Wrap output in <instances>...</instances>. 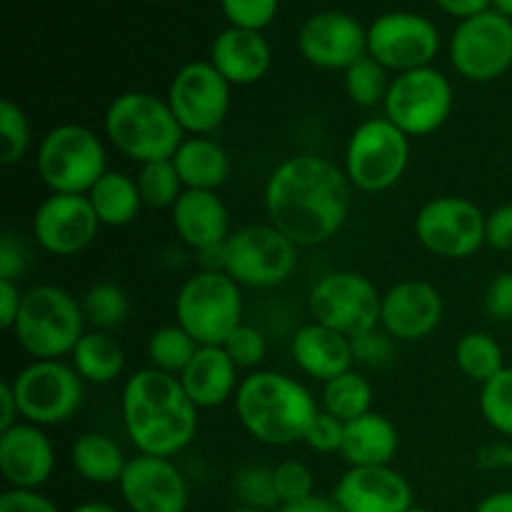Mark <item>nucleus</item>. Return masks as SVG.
<instances>
[{
  "mask_svg": "<svg viewBox=\"0 0 512 512\" xmlns=\"http://www.w3.org/2000/svg\"><path fill=\"white\" fill-rule=\"evenodd\" d=\"M353 185L340 165L320 155H293L265 183V213L298 248H315L343 230L353 205Z\"/></svg>",
  "mask_w": 512,
  "mask_h": 512,
  "instance_id": "f257e3e1",
  "label": "nucleus"
},
{
  "mask_svg": "<svg viewBox=\"0 0 512 512\" xmlns=\"http://www.w3.org/2000/svg\"><path fill=\"white\" fill-rule=\"evenodd\" d=\"M120 415L125 435L140 455L175 458L198 433V408L180 378L155 368L138 370L125 380Z\"/></svg>",
  "mask_w": 512,
  "mask_h": 512,
  "instance_id": "f03ea898",
  "label": "nucleus"
},
{
  "mask_svg": "<svg viewBox=\"0 0 512 512\" xmlns=\"http://www.w3.org/2000/svg\"><path fill=\"white\" fill-rule=\"evenodd\" d=\"M233 405L245 433L270 448L303 443L310 423L320 413L315 395L298 378L278 370L245 375Z\"/></svg>",
  "mask_w": 512,
  "mask_h": 512,
  "instance_id": "7ed1b4c3",
  "label": "nucleus"
},
{
  "mask_svg": "<svg viewBox=\"0 0 512 512\" xmlns=\"http://www.w3.org/2000/svg\"><path fill=\"white\" fill-rule=\"evenodd\" d=\"M103 130L108 143L138 165L170 160L188 138L168 100L145 90H128L110 100Z\"/></svg>",
  "mask_w": 512,
  "mask_h": 512,
  "instance_id": "20e7f679",
  "label": "nucleus"
},
{
  "mask_svg": "<svg viewBox=\"0 0 512 512\" xmlns=\"http://www.w3.org/2000/svg\"><path fill=\"white\" fill-rule=\"evenodd\" d=\"M15 343L33 360H60L85 335L83 305L58 285H35L25 290L13 330Z\"/></svg>",
  "mask_w": 512,
  "mask_h": 512,
  "instance_id": "39448f33",
  "label": "nucleus"
},
{
  "mask_svg": "<svg viewBox=\"0 0 512 512\" xmlns=\"http://www.w3.org/2000/svg\"><path fill=\"white\" fill-rule=\"evenodd\" d=\"M35 170L50 193L88 195L108 173V153L95 130L63 123L50 128L40 140Z\"/></svg>",
  "mask_w": 512,
  "mask_h": 512,
  "instance_id": "423d86ee",
  "label": "nucleus"
},
{
  "mask_svg": "<svg viewBox=\"0 0 512 512\" xmlns=\"http://www.w3.org/2000/svg\"><path fill=\"white\" fill-rule=\"evenodd\" d=\"M175 323L198 345H223L243 325V290L223 270H200L175 295Z\"/></svg>",
  "mask_w": 512,
  "mask_h": 512,
  "instance_id": "0eeeda50",
  "label": "nucleus"
},
{
  "mask_svg": "<svg viewBox=\"0 0 512 512\" xmlns=\"http://www.w3.org/2000/svg\"><path fill=\"white\" fill-rule=\"evenodd\" d=\"M410 165V138L388 118L355 125L345 145L343 170L360 193H385L403 180Z\"/></svg>",
  "mask_w": 512,
  "mask_h": 512,
  "instance_id": "6e6552de",
  "label": "nucleus"
},
{
  "mask_svg": "<svg viewBox=\"0 0 512 512\" xmlns=\"http://www.w3.org/2000/svg\"><path fill=\"white\" fill-rule=\"evenodd\" d=\"M295 265L298 245L270 223L245 225L223 245V273L240 288H278L295 273Z\"/></svg>",
  "mask_w": 512,
  "mask_h": 512,
  "instance_id": "1a4fd4ad",
  "label": "nucleus"
},
{
  "mask_svg": "<svg viewBox=\"0 0 512 512\" xmlns=\"http://www.w3.org/2000/svg\"><path fill=\"white\" fill-rule=\"evenodd\" d=\"M20 420L50 428L73 418L83 405V378L63 360H33L13 380Z\"/></svg>",
  "mask_w": 512,
  "mask_h": 512,
  "instance_id": "9d476101",
  "label": "nucleus"
},
{
  "mask_svg": "<svg viewBox=\"0 0 512 512\" xmlns=\"http://www.w3.org/2000/svg\"><path fill=\"white\" fill-rule=\"evenodd\" d=\"M383 295L365 275L353 270H335L323 275L308 293V310L313 323L333 328L348 338L380 328Z\"/></svg>",
  "mask_w": 512,
  "mask_h": 512,
  "instance_id": "9b49d317",
  "label": "nucleus"
},
{
  "mask_svg": "<svg viewBox=\"0 0 512 512\" xmlns=\"http://www.w3.org/2000/svg\"><path fill=\"white\" fill-rule=\"evenodd\" d=\"M383 110L385 118L408 138H425L448 123L453 113V85L433 65L408 70L393 78Z\"/></svg>",
  "mask_w": 512,
  "mask_h": 512,
  "instance_id": "f8f14e48",
  "label": "nucleus"
},
{
  "mask_svg": "<svg viewBox=\"0 0 512 512\" xmlns=\"http://www.w3.org/2000/svg\"><path fill=\"white\" fill-rule=\"evenodd\" d=\"M450 63L470 83H490L512 68V20L490 8L460 20L450 38Z\"/></svg>",
  "mask_w": 512,
  "mask_h": 512,
  "instance_id": "ddd939ff",
  "label": "nucleus"
},
{
  "mask_svg": "<svg viewBox=\"0 0 512 512\" xmlns=\"http://www.w3.org/2000/svg\"><path fill=\"white\" fill-rule=\"evenodd\" d=\"M488 215L468 198L438 195L430 198L415 215V238L428 253L445 260H463L485 245Z\"/></svg>",
  "mask_w": 512,
  "mask_h": 512,
  "instance_id": "4468645a",
  "label": "nucleus"
},
{
  "mask_svg": "<svg viewBox=\"0 0 512 512\" xmlns=\"http://www.w3.org/2000/svg\"><path fill=\"white\" fill-rule=\"evenodd\" d=\"M230 90L210 60H193L173 75L165 100L185 135H210L228 118Z\"/></svg>",
  "mask_w": 512,
  "mask_h": 512,
  "instance_id": "2eb2a0df",
  "label": "nucleus"
},
{
  "mask_svg": "<svg viewBox=\"0 0 512 512\" xmlns=\"http://www.w3.org/2000/svg\"><path fill=\"white\" fill-rule=\"evenodd\" d=\"M440 53V30L418 13L393 10L368 25V55L385 70L408 73L428 68Z\"/></svg>",
  "mask_w": 512,
  "mask_h": 512,
  "instance_id": "dca6fc26",
  "label": "nucleus"
},
{
  "mask_svg": "<svg viewBox=\"0 0 512 512\" xmlns=\"http://www.w3.org/2000/svg\"><path fill=\"white\" fill-rule=\"evenodd\" d=\"M100 220L88 195L50 193L35 208L30 233L33 240L55 258H73L95 240Z\"/></svg>",
  "mask_w": 512,
  "mask_h": 512,
  "instance_id": "f3484780",
  "label": "nucleus"
},
{
  "mask_svg": "<svg viewBox=\"0 0 512 512\" xmlns=\"http://www.w3.org/2000/svg\"><path fill=\"white\" fill-rule=\"evenodd\" d=\"M120 498L130 512H185L190 488L173 458L135 455L118 483Z\"/></svg>",
  "mask_w": 512,
  "mask_h": 512,
  "instance_id": "a211bd4d",
  "label": "nucleus"
},
{
  "mask_svg": "<svg viewBox=\"0 0 512 512\" xmlns=\"http://www.w3.org/2000/svg\"><path fill=\"white\" fill-rule=\"evenodd\" d=\"M298 50L320 70H348L368 55V28L358 18L340 10L315 13L300 25Z\"/></svg>",
  "mask_w": 512,
  "mask_h": 512,
  "instance_id": "6ab92c4d",
  "label": "nucleus"
},
{
  "mask_svg": "<svg viewBox=\"0 0 512 512\" xmlns=\"http://www.w3.org/2000/svg\"><path fill=\"white\" fill-rule=\"evenodd\" d=\"M445 303L440 290L425 280H400L380 305V328L400 343H418L443 323Z\"/></svg>",
  "mask_w": 512,
  "mask_h": 512,
  "instance_id": "aec40b11",
  "label": "nucleus"
},
{
  "mask_svg": "<svg viewBox=\"0 0 512 512\" xmlns=\"http://www.w3.org/2000/svg\"><path fill=\"white\" fill-rule=\"evenodd\" d=\"M330 498L345 512H408L415 505L408 478L393 465L348 468Z\"/></svg>",
  "mask_w": 512,
  "mask_h": 512,
  "instance_id": "412c9836",
  "label": "nucleus"
},
{
  "mask_svg": "<svg viewBox=\"0 0 512 512\" xmlns=\"http://www.w3.org/2000/svg\"><path fill=\"white\" fill-rule=\"evenodd\" d=\"M55 470V450L40 425L15 423L0 433V473L8 488L40 490Z\"/></svg>",
  "mask_w": 512,
  "mask_h": 512,
  "instance_id": "4be33fe9",
  "label": "nucleus"
},
{
  "mask_svg": "<svg viewBox=\"0 0 512 512\" xmlns=\"http://www.w3.org/2000/svg\"><path fill=\"white\" fill-rule=\"evenodd\" d=\"M170 223L195 253L220 248L230 238V213L215 190H185L170 210Z\"/></svg>",
  "mask_w": 512,
  "mask_h": 512,
  "instance_id": "5701e85b",
  "label": "nucleus"
},
{
  "mask_svg": "<svg viewBox=\"0 0 512 512\" xmlns=\"http://www.w3.org/2000/svg\"><path fill=\"white\" fill-rule=\"evenodd\" d=\"M210 63L230 85H255L268 75L273 50L258 30L225 28L210 45Z\"/></svg>",
  "mask_w": 512,
  "mask_h": 512,
  "instance_id": "b1692460",
  "label": "nucleus"
},
{
  "mask_svg": "<svg viewBox=\"0 0 512 512\" xmlns=\"http://www.w3.org/2000/svg\"><path fill=\"white\" fill-rule=\"evenodd\" d=\"M240 368L223 345H200L198 353L180 373V385L198 410H213L235 400L240 388Z\"/></svg>",
  "mask_w": 512,
  "mask_h": 512,
  "instance_id": "393cba45",
  "label": "nucleus"
},
{
  "mask_svg": "<svg viewBox=\"0 0 512 512\" xmlns=\"http://www.w3.org/2000/svg\"><path fill=\"white\" fill-rule=\"evenodd\" d=\"M290 353H293L295 365L300 373L308 378L328 383V380L338 378V375L353 370V343L348 335L338 333L333 328H325L320 323H308L293 335L290 343Z\"/></svg>",
  "mask_w": 512,
  "mask_h": 512,
  "instance_id": "a878e982",
  "label": "nucleus"
},
{
  "mask_svg": "<svg viewBox=\"0 0 512 512\" xmlns=\"http://www.w3.org/2000/svg\"><path fill=\"white\" fill-rule=\"evenodd\" d=\"M400 435L390 418L380 413H365L345 423V440L340 455L350 468H370V465H390L398 455Z\"/></svg>",
  "mask_w": 512,
  "mask_h": 512,
  "instance_id": "bb28decb",
  "label": "nucleus"
},
{
  "mask_svg": "<svg viewBox=\"0 0 512 512\" xmlns=\"http://www.w3.org/2000/svg\"><path fill=\"white\" fill-rule=\"evenodd\" d=\"M170 160H173L185 190H215L218 193V188H223L230 178L228 150L210 135H188Z\"/></svg>",
  "mask_w": 512,
  "mask_h": 512,
  "instance_id": "cd10ccee",
  "label": "nucleus"
},
{
  "mask_svg": "<svg viewBox=\"0 0 512 512\" xmlns=\"http://www.w3.org/2000/svg\"><path fill=\"white\" fill-rule=\"evenodd\" d=\"M70 465L75 475L93 485L120 483L128 458L113 438L103 433H83L70 445Z\"/></svg>",
  "mask_w": 512,
  "mask_h": 512,
  "instance_id": "c85d7f7f",
  "label": "nucleus"
},
{
  "mask_svg": "<svg viewBox=\"0 0 512 512\" xmlns=\"http://www.w3.org/2000/svg\"><path fill=\"white\" fill-rule=\"evenodd\" d=\"M88 200L98 215L100 225L108 228H123L140 215L143 195H140L138 180L125 173L108 170L93 188L88 190Z\"/></svg>",
  "mask_w": 512,
  "mask_h": 512,
  "instance_id": "c756f323",
  "label": "nucleus"
},
{
  "mask_svg": "<svg viewBox=\"0 0 512 512\" xmlns=\"http://www.w3.org/2000/svg\"><path fill=\"white\" fill-rule=\"evenodd\" d=\"M70 365L83 378V383L110 385L123 373L125 353L110 333L85 330V335L70 353Z\"/></svg>",
  "mask_w": 512,
  "mask_h": 512,
  "instance_id": "7c9ffc66",
  "label": "nucleus"
},
{
  "mask_svg": "<svg viewBox=\"0 0 512 512\" xmlns=\"http://www.w3.org/2000/svg\"><path fill=\"white\" fill-rule=\"evenodd\" d=\"M370 405H373V388H370L368 378H363L358 370H348V373L323 383L320 410L343 420V423L363 418L365 413H370Z\"/></svg>",
  "mask_w": 512,
  "mask_h": 512,
  "instance_id": "2f4dec72",
  "label": "nucleus"
},
{
  "mask_svg": "<svg viewBox=\"0 0 512 512\" xmlns=\"http://www.w3.org/2000/svg\"><path fill=\"white\" fill-rule=\"evenodd\" d=\"M455 365H458L465 378L478 385H485L500 370L508 368L500 343L490 333H483V330L465 333L458 340V345H455Z\"/></svg>",
  "mask_w": 512,
  "mask_h": 512,
  "instance_id": "473e14b6",
  "label": "nucleus"
},
{
  "mask_svg": "<svg viewBox=\"0 0 512 512\" xmlns=\"http://www.w3.org/2000/svg\"><path fill=\"white\" fill-rule=\"evenodd\" d=\"M200 345L190 338V333H185L178 323L175 325H163V328L155 330L148 340V358L150 368L160 370V373H168L180 378L188 363L193 360V355L198 353Z\"/></svg>",
  "mask_w": 512,
  "mask_h": 512,
  "instance_id": "72a5a7b5",
  "label": "nucleus"
},
{
  "mask_svg": "<svg viewBox=\"0 0 512 512\" xmlns=\"http://www.w3.org/2000/svg\"><path fill=\"white\" fill-rule=\"evenodd\" d=\"M80 305H83L85 323L93 325V330H103V333L120 328L130 315L128 293L115 283L90 285L80 298Z\"/></svg>",
  "mask_w": 512,
  "mask_h": 512,
  "instance_id": "f704fd0d",
  "label": "nucleus"
},
{
  "mask_svg": "<svg viewBox=\"0 0 512 512\" xmlns=\"http://www.w3.org/2000/svg\"><path fill=\"white\" fill-rule=\"evenodd\" d=\"M390 83L393 80L388 78V70L370 55L355 60L343 73L345 95L358 108H378V105H383L385 98H388Z\"/></svg>",
  "mask_w": 512,
  "mask_h": 512,
  "instance_id": "c9c22d12",
  "label": "nucleus"
},
{
  "mask_svg": "<svg viewBox=\"0 0 512 512\" xmlns=\"http://www.w3.org/2000/svg\"><path fill=\"white\" fill-rule=\"evenodd\" d=\"M135 180H138L143 203L155 210H173L180 195L185 193V185L180 180L178 170H175L173 160L140 165V173L135 175Z\"/></svg>",
  "mask_w": 512,
  "mask_h": 512,
  "instance_id": "e433bc0d",
  "label": "nucleus"
},
{
  "mask_svg": "<svg viewBox=\"0 0 512 512\" xmlns=\"http://www.w3.org/2000/svg\"><path fill=\"white\" fill-rule=\"evenodd\" d=\"M233 495L243 508L263 512L280 508L273 468H268V465H245V468H240L233 478Z\"/></svg>",
  "mask_w": 512,
  "mask_h": 512,
  "instance_id": "4c0bfd02",
  "label": "nucleus"
},
{
  "mask_svg": "<svg viewBox=\"0 0 512 512\" xmlns=\"http://www.w3.org/2000/svg\"><path fill=\"white\" fill-rule=\"evenodd\" d=\"M480 413L495 433L512 440V368L480 385Z\"/></svg>",
  "mask_w": 512,
  "mask_h": 512,
  "instance_id": "58836bf2",
  "label": "nucleus"
},
{
  "mask_svg": "<svg viewBox=\"0 0 512 512\" xmlns=\"http://www.w3.org/2000/svg\"><path fill=\"white\" fill-rule=\"evenodd\" d=\"M0 135H3V150H0V163L18 165L28 155L33 130L25 110L10 98L0 100Z\"/></svg>",
  "mask_w": 512,
  "mask_h": 512,
  "instance_id": "ea45409f",
  "label": "nucleus"
},
{
  "mask_svg": "<svg viewBox=\"0 0 512 512\" xmlns=\"http://www.w3.org/2000/svg\"><path fill=\"white\" fill-rule=\"evenodd\" d=\"M223 348L240 370H250L253 373L263 363L265 355H268V338L255 325L243 323L228 335Z\"/></svg>",
  "mask_w": 512,
  "mask_h": 512,
  "instance_id": "a19ab883",
  "label": "nucleus"
},
{
  "mask_svg": "<svg viewBox=\"0 0 512 512\" xmlns=\"http://www.w3.org/2000/svg\"><path fill=\"white\" fill-rule=\"evenodd\" d=\"M275 493H278L280 505L300 503L305 498L315 495V478L310 468L300 460H283L273 468Z\"/></svg>",
  "mask_w": 512,
  "mask_h": 512,
  "instance_id": "79ce46f5",
  "label": "nucleus"
},
{
  "mask_svg": "<svg viewBox=\"0 0 512 512\" xmlns=\"http://www.w3.org/2000/svg\"><path fill=\"white\" fill-rule=\"evenodd\" d=\"M220 8L230 28L263 33V28H268L278 15L280 0H220Z\"/></svg>",
  "mask_w": 512,
  "mask_h": 512,
  "instance_id": "37998d69",
  "label": "nucleus"
},
{
  "mask_svg": "<svg viewBox=\"0 0 512 512\" xmlns=\"http://www.w3.org/2000/svg\"><path fill=\"white\" fill-rule=\"evenodd\" d=\"M343 440H345V423L343 420L333 418L325 410H320L315 415V420L310 423L308 433H305L303 443L308 445L313 453L320 455H335L343 450Z\"/></svg>",
  "mask_w": 512,
  "mask_h": 512,
  "instance_id": "c03bdc74",
  "label": "nucleus"
},
{
  "mask_svg": "<svg viewBox=\"0 0 512 512\" xmlns=\"http://www.w3.org/2000/svg\"><path fill=\"white\" fill-rule=\"evenodd\" d=\"M350 343H353L355 363L360 365L380 368V365L390 363V358H393V338L383 328H373L368 333L358 335V338H350Z\"/></svg>",
  "mask_w": 512,
  "mask_h": 512,
  "instance_id": "a18cd8bd",
  "label": "nucleus"
},
{
  "mask_svg": "<svg viewBox=\"0 0 512 512\" xmlns=\"http://www.w3.org/2000/svg\"><path fill=\"white\" fill-rule=\"evenodd\" d=\"M483 308L490 320H498V323H508V320H512V273L510 270H503V273H498L493 280H490L488 288H485Z\"/></svg>",
  "mask_w": 512,
  "mask_h": 512,
  "instance_id": "49530a36",
  "label": "nucleus"
},
{
  "mask_svg": "<svg viewBox=\"0 0 512 512\" xmlns=\"http://www.w3.org/2000/svg\"><path fill=\"white\" fill-rule=\"evenodd\" d=\"M485 245L500 253H512V203L500 205L485 218Z\"/></svg>",
  "mask_w": 512,
  "mask_h": 512,
  "instance_id": "de8ad7c7",
  "label": "nucleus"
},
{
  "mask_svg": "<svg viewBox=\"0 0 512 512\" xmlns=\"http://www.w3.org/2000/svg\"><path fill=\"white\" fill-rule=\"evenodd\" d=\"M28 268V250L15 233H5L0 240V280H15Z\"/></svg>",
  "mask_w": 512,
  "mask_h": 512,
  "instance_id": "09e8293b",
  "label": "nucleus"
},
{
  "mask_svg": "<svg viewBox=\"0 0 512 512\" xmlns=\"http://www.w3.org/2000/svg\"><path fill=\"white\" fill-rule=\"evenodd\" d=\"M0 512H60L40 490L8 488L0 495Z\"/></svg>",
  "mask_w": 512,
  "mask_h": 512,
  "instance_id": "8fccbe9b",
  "label": "nucleus"
},
{
  "mask_svg": "<svg viewBox=\"0 0 512 512\" xmlns=\"http://www.w3.org/2000/svg\"><path fill=\"white\" fill-rule=\"evenodd\" d=\"M475 465L480 470H510L512 468V443L508 440H493L480 445L475 455Z\"/></svg>",
  "mask_w": 512,
  "mask_h": 512,
  "instance_id": "3c124183",
  "label": "nucleus"
},
{
  "mask_svg": "<svg viewBox=\"0 0 512 512\" xmlns=\"http://www.w3.org/2000/svg\"><path fill=\"white\" fill-rule=\"evenodd\" d=\"M23 295L25 293H20V285L15 280H0V325L5 330H13L20 305H23Z\"/></svg>",
  "mask_w": 512,
  "mask_h": 512,
  "instance_id": "603ef678",
  "label": "nucleus"
},
{
  "mask_svg": "<svg viewBox=\"0 0 512 512\" xmlns=\"http://www.w3.org/2000/svg\"><path fill=\"white\" fill-rule=\"evenodd\" d=\"M435 5L453 18L468 20L493 8V0H435Z\"/></svg>",
  "mask_w": 512,
  "mask_h": 512,
  "instance_id": "864d4df0",
  "label": "nucleus"
},
{
  "mask_svg": "<svg viewBox=\"0 0 512 512\" xmlns=\"http://www.w3.org/2000/svg\"><path fill=\"white\" fill-rule=\"evenodd\" d=\"M0 408H3V413H0V433H3V430L13 428L15 423H20V408H18V400H15L10 380H3V385H0Z\"/></svg>",
  "mask_w": 512,
  "mask_h": 512,
  "instance_id": "5fc2aeb1",
  "label": "nucleus"
},
{
  "mask_svg": "<svg viewBox=\"0 0 512 512\" xmlns=\"http://www.w3.org/2000/svg\"><path fill=\"white\" fill-rule=\"evenodd\" d=\"M278 512H345L335 503L333 498H320V495H313V498H305L300 503L280 505Z\"/></svg>",
  "mask_w": 512,
  "mask_h": 512,
  "instance_id": "6e6d98bb",
  "label": "nucleus"
},
{
  "mask_svg": "<svg viewBox=\"0 0 512 512\" xmlns=\"http://www.w3.org/2000/svg\"><path fill=\"white\" fill-rule=\"evenodd\" d=\"M473 512H512V490H498V493L485 495Z\"/></svg>",
  "mask_w": 512,
  "mask_h": 512,
  "instance_id": "4d7b16f0",
  "label": "nucleus"
},
{
  "mask_svg": "<svg viewBox=\"0 0 512 512\" xmlns=\"http://www.w3.org/2000/svg\"><path fill=\"white\" fill-rule=\"evenodd\" d=\"M70 512H120L115 505L110 503H100V500H88V503H80L75 505Z\"/></svg>",
  "mask_w": 512,
  "mask_h": 512,
  "instance_id": "13d9d810",
  "label": "nucleus"
},
{
  "mask_svg": "<svg viewBox=\"0 0 512 512\" xmlns=\"http://www.w3.org/2000/svg\"><path fill=\"white\" fill-rule=\"evenodd\" d=\"M493 8L512 20V0H493Z\"/></svg>",
  "mask_w": 512,
  "mask_h": 512,
  "instance_id": "bf43d9fd",
  "label": "nucleus"
},
{
  "mask_svg": "<svg viewBox=\"0 0 512 512\" xmlns=\"http://www.w3.org/2000/svg\"><path fill=\"white\" fill-rule=\"evenodd\" d=\"M223 512H263V510H253V508H243V505H235V508H228Z\"/></svg>",
  "mask_w": 512,
  "mask_h": 512,
  "instance_id": "052dcab7",
  "label": "nucleus"
},
{
  "mask_svg": "<svg viewBox=\"0 0 512 512\" xmlns=\"http://www.w3.org/2000/svg\"><path fill=\"white\" fill-rule=\"evenodd\" d=\"M408 512H433V510H428V508H423V505H413V508H410Z\"/></svg>",
  "mask_w": 512,
  "mask_h": 512,
  "instance_id": "680f3d73",
  "label": "nucleus"
}]
</instances>
